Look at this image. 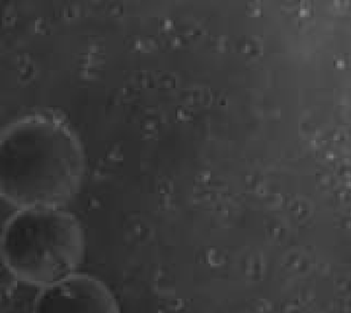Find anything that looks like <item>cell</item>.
Listing matches in <instances>:
<instances>
[{"instance_id":"2","label":"cell","mask_w":351,"mask_h":313,"mask_svg":"<svg viewBox=\"0 0 351 313\" xmlns=\"http://www.w3.org/2000/svg\"><path fill=\"white\" fill-rule=\"evenodd\" d=\"M2 264L16 280L41 288L74 273L82 263V226L62 207L16 209L1 233Z\"/></svg>"},{"instance_id":"3","label":"cell","mask_w":351,"mask_h":313,"mask_svg":"<svg viewBox=\"0 0 351 313\" xmlns=\"http://www.w3.org/2000/svg\"><path fill=\"white\" fill-rule=\"evenodd\" d=\"M32 313H121L115 296L98 277L74 273L41 288Z\"/></svg>"},{"instance_id":"1","label":"cell","mask_w":351,"mask_h":313,"mask_svg":"<svg viewBox=\"0 0 351 313\" xmlns=\"http://www.w3.org/2000/svg\"><path fill=\"white\" fill-rule=\"evenodd\" d=\"M85 161L71 133L58 125L8 136L0 156V194L16 209L62 207L79 192Z\"/></svg>"}]
</instances>
